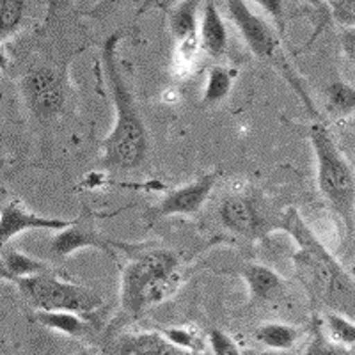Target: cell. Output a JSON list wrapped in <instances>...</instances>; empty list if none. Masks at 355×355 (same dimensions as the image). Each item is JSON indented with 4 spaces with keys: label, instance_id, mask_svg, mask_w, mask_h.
I'll use <instances>...</instances> for the list:
<instances>
[{
    "label": "cell",
    "instance_id": "6da1fadb",
    "mask_svg": "<svg viewBox=\"0 0 355 355\" xmlns=\"http://www.w3.org/2000/svg\"><path fill=\"white\" fill-rule=\"evenodd\" d=\"M279 230L288 233L297 245L291 256L295 274L311 299L336 313L355 316V284L350 274L323 245L297 208L288 206L283 211Z\"/></svg>",
    "mask_w": 355,
    "mask_h": 355
},
{
    "label": "cell",
    "instance_id": "7a4b0ae2",
    "mask_svg": "<svg viewBox=\"0 0 355 355\" xmlns=\"http://www.w3.org/2000/svg\"><path fill=\"white\" fill-rule=\"evenodd\" d=\"M121 34L114 33L101 46V62L114 103V125L101 142L100 166L107 171H132L144 164L150 150V137L139 114L137 103L117 66V44Z\"/></svg>",
    "mask_w": 355,
    "mask_h": 355
},
{
    "label": "cell",
    "instance_id": "3957f363",
    "mask_svg": "<svg viewBox=\"0 0 355 355\" xmlns=\"http://www.w3.org/2000/svg\"><path fill=\"white\" fill-rule=\"evenodd\" d=\"M121 272V306L126 315H142L173 297L182 286L180 258L176 252L164 247L135 249Z\"/></svg>",
    "mask_w": 355,
    "mask_h": 355
},
{
    "label": "cell",
    "instance_id": "277c9868",
    "mask_svg": "<svg viewBox=\"0 0 355 355\" xmlns=\"http://www.w3.org/2000/svg\"><path fill=\"white\" fill-rule=\"evenodd\" d=\"M309 142L316 162V185L325 205L339 218L345 236L355 231V174L322 121L311 123Z\"/></svg>",
    "mask_w": 355,
    "mask_h": 355
},
{
    "label": "cell",
    "instance_id": "5b68a950",
    "mask_svg": "<svg viewBox=\"0 0 355 355\" xmlns=\"http://www.w3.org/2000/svg\"><path fill=\"white\" fill-rule=\"evenodd\" d=\"M222 2L226 6L231 21L234 24V27L239 28L240 36L245 41L250 52L254 53L259 61H265L275 71H279V75L288 82V85L293 89L295 94L302 101L307 112L311 116H316L315 103L311 100L306 85L302 84L300 77L295 73V69L291 68V64L284 57L274 28L249 8L247 0H222Z\"/></svg>",
    "mask_w": 355,
    "mask_h": 355
},
{
    "label": "cell",
    "instance_id": "8992f818",
    "mask_svg": "<svg viewBox=\"0 0 355 355\" xmlns=\"http://www.w3.org/2000/svg\"><path fill=\"white\" fill-rule=\"evenodd\" d=\"M24 299L36 311H68L77 315H94L103 307V299L91 288L62 281L52 272L15 281Z\"/></svg>",
    "mask_w": 355,
    "mask_h": 355
},
{
    "label": "cell",
    "instance_id": "52a82bcc",
    "mask_svg": "<svg viewBox=\"0 0 355 355\" xmlns=\"http://www.w3.org/2000/svg\"><path fill=\"white\" fill-rule=\"evenodd\" d=\"M101 215L94 214L87 205L82 206V211L77 218H73V224L66 230L57 231V234L50 242V249L57 258H66L73 252L82 249H98L107 252L109 256L114 254V249L125 250L126 254H133L137 245H128L123 242H114V240L103 239L98 230V218Z\"/></svg>",
    "mask_w": 355,
    "mask_h": 355
},
{
    "label": "cell",
    "instance_id": "ba28073f",
    "mask_svg": "<svg viewBox=\"0 0 355 355\" xmlns=\"http://www.w3.org/2000/svg\"><path fill=\"white\" fill-rule=\"evenodd\" d=\"M21 94L28 110L37 119H52L66 105V78L59 69L40 66L21 80Z\"/></svg>",
    "mask_w": 355,
    "mask_h": 355
},
{
    "label": "cell",
    "instance_id": "9c48e42d",
    "mask_svg": "<svg viewBox=\"0 0 355 355\" xmlns=\"http://www.w3.org/2000/svg\"><path fill=\"white\" fill-rule=\"evenodd\" d=\"M217 180V171L201 174V176L196 178L194 182L169 190L162 198L160 202L151 206L146 215L151 222H157L166 217H174V215H196L214 192Z\"/></svg>",
    "mask_w": 355,
    "mask_h": 355
},
{
    "label": "cell",
    "instance_id": "30bf717a",
    "mask_svg": "<svg viewBox=\"0 0 355 355\" xmlns=\"http://www.w3.org/2000/svg\"><path fill=\"white\" fill-rule=\"evenodd\" d=\"M73 224V218H52L37 215L31 211L27 206L18 199L6 202L0 211V242L2 247L8 245L18 234L31 230H46V231H62Z\"/></svg>",
    "mask_w": 355,
    "mask_h": 355
},
{
    "label": "cell",
    "instance_id": "8fae6325",
    "mask_svg": "<svg viewBox=\"0 0 355 355\" xmlns=\"http://www.w3.org/2000/svg\"><path fill=\"white\" fill-rule=\"evenodd\" d=\"M222 226L242 239L256 240L266 234V222L252 199L245 196H231L218 210Z\"/></svg>",
    "mask_w": 355,
    "mask_h": 355
},
{
    "label": "cell",
    "instance_id": "7c38bea8",
    "mask_svg": "<svg viewBox=\"0 0 355 355\" xmlns=\"http://www.w3.org/2000/svg\"><path fill=\"white\" fill-rule=\"evenodd\" d=\"M109 355H192V352L171 343L162 332H137L117 339Z\"/></svg>",
    "mask_w": 355,
    "mask_h": 355
},
{
    "label": "cell",
    "instance_id": "4fadbf2b",
    "mask_svg": "<svg viewBox=\"0 0 355 355\" xmlns=\"http://www.w3.org/2000/svg\"><path fill=\"white\" fill-rule=\"evenodd\" d=\"M242 279L249 290L250 302L265 304L279 299L284 293L283 275H279L270 266L261 265V263H249L242 268Z\"/></svg>",
    "mask_w": 355,
    "mask_h": 355
},
{
    "label": "cell",
    "instance_id": "5bb4252c",
    "mask_svg": "<svg viewBox=\"0 0 355 355\" xmlns=\"http://www.w3.org/2000/svg\"><path fill=\"white\" fill-rule=\"evenodd\" d=\"M199 43L211 57H222L227 52V43H230L227 28L214 0H205L202 4V15L199 21Z\"/></svg>",
    "mask_w": 355,
    "mask_h": 355
},
{
    "label": "cell",
    "instance_id": "9a60e30c",
    "mask_svg": "<svg viewBox=\"0 0 355 355\" xmlns=\"http://www.w3.org/2000/svg\"><path fill=\"white\" fill-rule=\"evenodd\" d=\"M52 272L49 263L41 261V259L33 258V256L20 252V250L2 247V258H0V275L11 283L18 279L34 277V275L49 274Z\"/></svg>",
    "mask_w": 355,
    "mask_h": 355
},
{
    "label": "cell",
    "instance_id": "2e32d148",
    "mask_svg": "<svg viewBox=\"0 0 355 355\" xmlns=\"http://www.w3.org/2000/svg\"><path fill=\"white\" fill-rule=\"evenodd\" d=\"M202 0H180L171 11L169 28L178 44L198 40V12Z\"/></svg>",
    "mask_w": 355,
    "mask_h": 355
},
{
    "label": "cell",
    "instance_id": "e0dca14e",
    "mask_svg": "<svg viewBox=\"0 0 355 355\" xmlns=\"http://www.w3.org/2000/svg\"><path fill=\"white\" fill-rule=\"evenodd\" d=\"M34 320L43 327L61 332L69 338H80L91 331L87 318L77 313H68V311H36Z\"/></svg>",
    "mask_w": 355,
    "mask_h": 355
},
{
    "label": "cell",
    "instance_id": "ac0fdd59",
    "mask_svg": "<svg viewBox=\"0 0 355 355\" xmlns=\"http://www.w3.org/2000/svg\"><path fill=\"white\" fill-rule=\"evenodd\" d=\"M302 336L299 327L288 325V323H263L254 331V338L259 345L270 348V350H290L297 345Z\"/></svg>",
    "mask_w": 355,
    "mask_h": 355
},
{
    "label": "cell",
    "instance_id": "d6986e66",
    "mask_svg": "<svg viewBox=\"0 0 355 355\" xmlns=\"http://www.w3.org/2000/svg\"><path fill=\"white\" fill-rule=\"evenodd\" d=\"M327 110L336 117H347L355 112V85L343 80L329 84L325 91Z\"/></svg>",
    "mask_w": 355,
    "mask_h": 355
},
{
    "label": "cell",
    "instance_id": "ffe728a7",
    "mask_svg": "<svg viewBox=\"0 0 355 355\" xmlns=\"http://www.w3.org/2000/svg\"><path fill=\"white\" fill-rule=\"evenodd\" d=\"M231 89H233V75L222 66H214L208 71L201 101L205 105H217L230 96Z\"/></svg>",
    "mask_w": 355,
    "mask_h": 355
},
{
    "label": "cell",
    "instance_id": "44dd1931",
    "mask_svg": "<svg viewBox=\"0 0 355 355\" xmlns=\"http://www.w3.org/2000/svg\"><path fill=\"white\" fill-rule=\"evenodd\" d=\"M323 329H325L329 338L338 345H343L347 348L355 345V320H352L350 316L343 315V313H336V311H329L325 315Z\"/></svg>",
    "mask_w": 355,
    "mask_h": 355
},
{
    "label": "cell",
    "instance_id": "7402d4cb",
    "mask_svg": "<svg viewBox=\"0 0 355 355\" xmlns=\"http://www.w3.org/2000/svg\"><path fill=\"white\" fill-rule=\"evenodd\" d=\"M302 355H354L347 347L343 345H338L336 341H332L327 336L325 329H323L322 322L315 320L313 322V329H311V338L309 343H307L306 350L302 352Z\"/></svg>",
    "mask_w": 355,
    "mask_h": 355
},
{
    "label": "cell",
    "instance_id": "603a6c76",
    "mask_svg": "<svg viewBox=\"0 0 355 355\" xmlns=\"http://www.w3.org/2000/svg\"><path fill=\"white\" fill-rule=\"evenodd\" d=\"M0 34L2 41L11 37L21 27L25 17V2L24 0H0Z\"/></svg>",
    "mask_w": 355,
    "mask_h": 355
},
{
    "label": "cell",
    "instance_id": "cb8c5ba5",
    "mask_svg": "<svg viewBox=\"0 0 355 355\" xmlns=\"http://www.w3.org/2000/svg\"><path fill=\"white\" fill-rule=\"evenodd\" d=\"M162 334L166 336L171 343H174L180 348H185V350L189 352L202 350V347H205V343H202V336L192 327H169L164 329Z\"/></svg>",
    "mask_w": 355,
    "mask_h": 355
},
{
    "label": "cell",
    "instance_id": "d4e9b609",
    "mask_svg": "<svg viewBox=\"0 0 355 355\" xmlns=\"http://www.w3.org/2000/svg\"><path fill=\"white\" fill-rule=\"evenodd\" d=\"M208 345L214 355H242L234 339L220 329H211L208 332Z\"/></svg>",
    "mask_w": 355,
    "mask_h": 355
},
{
    "label": "cell",
    "instance_id": "484cf974",
    "mask_svg": "<svg viewBox=\"0 0 355 355\" xmlns=\"http://www.w3.org/2000/svg\"><path fill=\"white\" fill-rule=\"evenodd\" d=\"M332 17L343 27H355V0H334Z\"/></svg>",
    "mask_w": 355,
    "mask_h": 355
},
{
    "label": "cell",
    "instance_id": "4316f807",
    "mask_svg": "<svg viewBox=\"0 0 355 355\" xmlns=\"http://www.w3.org/2000/svg\"><path fill=\"white\" fill-rule=\"evenodd\" d=\"M254 4H258L259 8L265 9L268 12V17L277 24L279 33L284 31V6L283 0H252Z\"/></svg>",
    "mask_w": 355,
    "mask_h": 355
},
{
    "label": "cell",
    "instance_id": "83f0119b",
    "mask_svg": "<svg viewBox=\"0 0 355 355\" xmlns=\"http://www.w3.org/2000/svg\"><path fill=\"white\" fill-rule=\"evenodd\" d=\"M341 49L345 57L355 66V27H345L341 33Z\"/></svg>",
    "mask_w": 355,
    "mask_h": 355
},
{
    "label": "cell",
    "instance_id": "f1b7e54d",
    "mask_svg": "<svg viewBox=\"0 0 355 355\" xmlns=\"http://www.w3.org/2000/svg\"><path fill=\"white\" fill-rule=\"evenodd\" d=\"M121 2V0H98L96 4V15H100V12H107L109 9H112L114 6H117Z\"/></svg>",
    "mask_w": 355,
    "mask_h": 355
},
{
    "label": "cell",
    "instance_id": "f546056e",
    "mask_svg": "<svg viewBox=\"0 0 355 355\" xmlns=\"http://www.w3.org/2000/svg\"><path fill=\"white\" fill-rule=\"evenodd\" d=\"M306 2L316 11H325V0H306Z\"/></svg>",
    "mask_w": 355,
    "mask_h": 355
},
{
    "label": "cell",
    "instance_id": "4dcf8cb0",
    "mask_svg": "<svg viewBox=\"0 0 355 355\" xmlns=\"http://www.w3.org/2000/svg\"><path fill=\"white\" fill-rule=\"evenodd\" d=\"M73 355H96V354H94V352H91V350H80V352H77V354H73Z\"/></svg>",
    "mask_w": 355,
    "mask_h": 355
},
{
    "label": "cell",
    "instance_id": "1f68e13d",
    "mask_svg": "<svg viewBox=\"0 0 355 355\" xmlns=\"http://www.w3.org/2000/svg\"><path fill=\"white\" fill-rule=\"evenodd\" d=\"M354 355H355V352H354Z\"/></svg>",
    "mask_w": 355,
    "mask_h": 355
}]
</instances>
